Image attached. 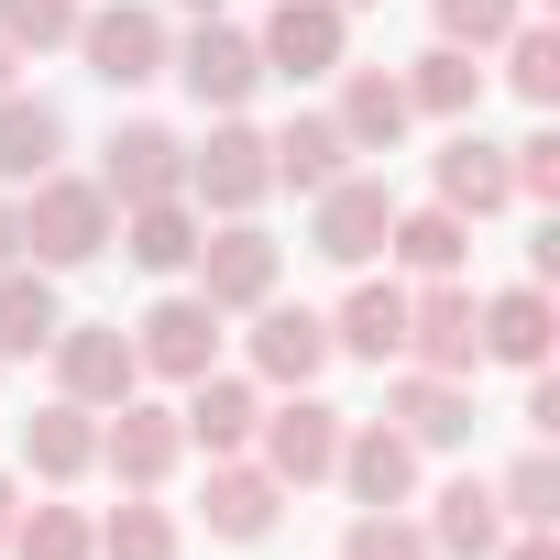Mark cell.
Here are the masks:
<instances>
[{
    "label": "cell",
    "mask_w": 560,
    "mask_h": 560,
    "mask_svg": "<svg viewBox=\"0 0 560 560\" xmlns=\"http://www.w3.org/2000/svg\"><path fill=\"white\" fill-rule=\"evenodd\" d=\"M12 220H23V264H45V275H78V264H100L110 253V231H121V209H110V187L100 176H34L23 198H12Z\"/></svg>",
    "instance_id": "obj_1"
},
{
    "label": "cell",
    "mask_w": 560,
    "mask_h": 560,
    "mask_svg": "<svg viewBox=\"0 0 560 560\" xmlns=\"http://www.w3.org/2000/svg\"><path fill=\"white\" fill-rule=\"evenodd\" d=\"M275 198V154H264V132L242 121V110H220L198 143H187V209L198 220H253Z\"/></svg>",
    "instance_id": "obj_2"
},
{
    "label": "cell",
    "mask_w": 560,
    "mask_h": 560,
    "mask_svg": "<svg viewBox=\"0 0 560 560\" xmlns=\"http://www.w3.org/2000/svg\"><path fill=\"white\" fill-rule=\"evenodd\" d=\"M341 407L319 396V385H298V396H264V429H253V462L287 483V494H308V483H330V462H341Z\"/></svg>",
    "instance_id": "obj_3"
},
{
    "label": "cell",
    "mask_w": 560,
    "mask_h": 560,
    "mask_svg": "<svg viewBox=\"0 0 560 560\" xmlns=\"http://www.w3.org/2000/svg\"><path fill=\"white\" fill-rule=\"evenodd\" d=\"M187 287H198L220 319H242V308H264L275 287H287V242H275L264 220H220V231H198V264H187Z\"/></svg>",
    "instance_id": "obj_4"
},
{
    "label": "cell",
    "mask_w": 560,
    "mask_h": 560,
    "mask_svg": "<svg viewBox=\"0 0 560 560\" xmlns=\"http://www.w3.org/2000/svg\"><path fill=\"white\" fill-rule=\"evenodd\" d=\"M78 56H89L100 89H154L165 56H176V23L154 0H100V12H78Z\"/></svg>",
    "instance_id": "obj_5"
},
{
    "label": "cell",
    "mask_w": 560,
    "mask_h": 560,
    "mask_svg": "<svg viewBox=\"0 0 560 560\" xmlns=\"http://www.w3.org/2000/svg\"><path fill=\"white\" fill-rule=\"evenodd\" d=\"M45 363H56V396L67 407H121V396H143V363H132V330L121 319H56V341H45Z\"/></svg>",
    "instance_id": "obj_6"
},
{
    "label": "cell",
    "mask_w": 560,
    "mask_h": 560,
    "mask_svg": "<svg viewBox=\"0 0 560 560\" xmlns=\"http://www.w3.org/2000/svg\"><path fill=\"white\" fill-rule=\"evenodd\" d=\"M253 56H264V78H341L352 67V12L341 0H275L264 12V34H253Z\"/></svg>",
    "instance_id": "obj_7"
},
{
    "label": "cell",
    "mask_w": 560,
    "mask_h": 560,
    "mask_svg": "<svg viewBox=\"0 0 560 560\" xmlns=\"http://www.w3.org/2000/svg\"><path fill=\"white\" fill-rule=\"evenodd\" d=\"M165 78H176V89H187V100H198V110L220 121V110H242V100L264 89V56H253V34H242V23L220 12V23H187V34H176Z\"/></svg>",
    "instance_id": "obj_8"
},
{
    "label": "cell",
    "mask_w": 560,
    "mask_h": 560,
    "mask_svg": "<svg viewBox=\"0 0 560 560\" xmlns=\"http://www.w3.org/2000/svg\"><path fill=\"white\" fill-rule=\"evenodd\" d=\"M385 220H396V187L352 165V176H330V187L308 198V253L341 264V275H363V264L385 253Z\"/></svg>",
    "instance_id": "obj_9"
},
{
    "label": "cell",
    "mask_w": 560,
    "mask_h": 560,
    "mask_svg": "<svg viewBox=\"0 0 560 560\" xmlns=\"http://www.w3.org/2000/svg\"><path fill=\"white\" fill-rule=\"evenodd\" d=\"M132 363H143L154 385H198V374L220 363V308H209L198 287H165V298L132 319Z\"/></svg>",
    "instance_id": "obj_10"
},
{
    "label": "cell",
    "mask_w": 560,
    "mask_h": 560,
    "mask_svg": "<svg viewBox=\"0 0 560 560\" xmlns=\"http://www.w3.org/2000/svg\"><path fill=\"white\" fill-rule=\"evenodd\" d=\"M407 363L429 374H483V298L462 287V275H440V287H407Z\"/></svg>",
    "instance_id": "obj_11"
},
{
    "label": "cell",
    "mask_w": 560,
    "mask_h": 560,
    "mask_svg": "<svg viewBox=\"0 0 560 560\" xmlns=\"http://www.w3.org/2000/svg\"><path fill=\"white\" fill-rule=\"evenodd\" d=\"M242 319H253L242 363H253V385H275V396H298V385H319V374L341 363L319 308H287V298H264V308H242Z\"/></svg>",
    "instance_id": "obj_12"
},
{
    "label": "cell",
    "mask_w": 560,
    "mask_h": 560,
    "mask_svg": "<svg viewBox=\"0 0 560 560\" xmlns=\"http://www.w3.org/2000/svg\"><path fill=\"white\" fill-rule=\"evenodd\" d=\"M275 516H287V483H275L253 451H220V462H209V483H198V527H209L220 549H264V538H275Z\"/></svg>",
    "instance_id": "obj_13"
},
{
    "label": "cell",
    "mask_w": 560,
    "mask_h": 560,
    "mask_svg": "<svg viewBox=\"0 0 560 560\" xmlns=\"http://www.w3.org/2000/svg\"><path fill=\"white\" fill-rule=\"evenodd\" d=\"M187 462V429H176V407H143V396H121L110 418H100V472L121 483V494H165V472Z\"/></svg>",
    "instance_id": "obj_14"
},
{
    "label": "cell",
    "mask_w": 560,
    "mask_h": 560,
    "mask_svg": "<svg viewBox=\"0 0 560 560\" xmlns=\"http://www.w3.org/2000/svg\"><path fill=\"white\" fill-rule=\"evenodd\" d=\"M100 187H110V209L187 198V143H176L165 121H110V143H100Z\"/></svg>",
    "instance_id": "obj_15"
},
{
    "label": "cell",
    "mask_w": 560,
    "mask_h": 560,
    "mask_svg": "<svg viewBox=\"0 0 560 560\" xmlns=\"http://www.w3.org/2000/svg\"><path fill=\"white\" fill-rule=\"evenodd\" d=\"M418 462H429V451H418L396 418H352V429H341L330 483H341L352 505H407V494H418Z\"/></svg>",
    "instance_id": "obj_16"
},
{
    "label": "cell",
    "mask_w": 560,
    "mask_h": 560,
    "mask_svg": "<svg viewBox=\"0 0 560 560\" xmlns=\"http://www.w3.org/2000/svg\"><path fill=\"white\" fill-rule=\"evenodd\" d=\"M385 418L418 451H462L472 440V385L462 374H429V363H385Z\"/></svg>",
    "instance_id": "obj_17"
},
{
    "label": "cell",
    "mask_w": 560,
    "mask_h": 560,
    "mask_svg": "<svg viewBox=\"0 0 560 560\" xmlns=\"http://www.w3.org/2000/svg\"><path fill=\"white\" fill-rule=\"evenodd\" d=\"M330 352H352V363H407V275H352V298L330 308Z\"/></svg>",
    "instance_id": "obj_18"
},
{
    "label": "cell",
    "mask_w": 560,
    "mask_h": 560,
    "mask_svg": "<svg viewBox=\"0 0 560 560\" xmlns=\"http://www.w3.org/2000/svg\"><path fill=\"white\" fill-rule=\"evenodd\" d=\"M429 198H440V209H462V220H494V209H516L505 143H483L472 121H451V143L429 154Z\"/></svg>",
    "instance_id": "obj_19"
},
{
    "label": "cell",
    "mask_w": 560,
    "mask_h": 560,
    "mask_svg": "<svg viewBox=\"0 0 560 560\" xmlns=\"http://www.w3.org/2000/svg\"><path fill=\"white\" fill-rule=\"evenodd\" d=\"M330 121H341V143H352V154H396V143L418 132V110H407V78H396V67H341Z\"/></svg>",
    "instance_id": "obj_20"
},
{
    "label": "cell",
    "mask_w": 560,
    "mask_h": 560,
    "mask_svg": "<svg viewBox=\"0 0 560 560\" xmlns=\"http://www.w3.org/2000/svg\"><path fill=\"white\" fill-rule=\"evenodd\" d=\"M176 429H187V451H209V462H220V451H253V429H264V385H253V374H220V363H209V374L187 385Z\"/></svg>",
    "instance_id": "obj_21"
},
{
    "label": "cell",
    "mask_w": 560,
    "mask_h": 560,
    "mask_svg": "<svg viewBox=\"0 0 560 560\" xmlns=\"http://www.w3.org/2000/svg\"><path fill=\"white\" fill-rule=\"evenodd\" d=\"M385 264L407 275V287H440V275L472 264V220L440 209V198H429V209H396V220H385Z\"/></svg>",
    "instance_id": "obj_22"
},
{
    "label": "cell",
    "mask_w": 560,
    "mask_h": 560,
    "mask_svg": "<svg viewBox=\"0 0 560 560\" xmlns=\"http://www.w3.org/2000/svg\"><path fill=\"white\" fill-rule=\"evenodd\" d=\"M23 472L56 483V494L89 483V472H100V407H67V396L34 407V418H23Z\"/></svg>",
    "instance_id": "obj_23"
},
{
    "label": "cell",
    "mask_w": 560,
    "mask_h": 560,
    "mask_svg": "<svg viewBox=\"0 0 560 560\" xmlns=\"http://www.w3.org/2000/svg\"><path fill=\"white\" fill-rule=\"evenodd\" d=\"M418 527H429V549H440V560H494V549H505V505H494V483H483V472H451V483L429 494V516H418Z\"/></svg>",
    "instance_id": "obj_24"
},
{
    "label": "cell",
    "mask_w": 560,
    "mask_h": 560,
    "mask_svg": "<svg viewBox=\"0 0 560 560\" xmlns=\"http://www.w3.org/2000/svg\"><path fill=\"white\" fill-rule=\"evenodd\" d=\"M67 165V110L56 100H34V89H0V187H34V176H56Z\"/></svg>",
    "instance_id": "obj_25"
},
{
    "label": "cell",
    "mask_w": 560,
    "mask_h": 560,
    "mask_svg": "<svg viewBox=\"0 0 560 560\" xmlns=\"http://www.w3.org/2000/svg\"><path fill=\"white\" fill-rule=\"evenodd\" d=\"M549 341H560V308H549V287H494V298H483V363L549 374Z\"/></svg>",
    "instance_id": "obj_26"
},
{
    "label": "cell",
    "mask_w": 560,
    "mask_h": 560,
    "mask_svg": "<svg viewBox=\"0 0 560 560\" xmlns=\"http://www.w3.org/2000/svg\"><path fill=\"white\" fill-rule=\"evenodd\" d=\"M264 154H275V187H298V198H319L330 176H352V143H341L330 110H287L264 132Z\"/></svg>",
    "instance_id": "obj_27"
},
{
    "label": "cell",
    "mask_w": 560,
    "mask_h": 560,
    "mask_svg": "<svg viewBox=\"0 0 560 560\" xmlns=\"http://www.w3.org/2000/svg\"><path fill=\"white\" fill-rule=\"evenodd\" d=\"M198 231H209V220H198L187 198H143V209H121V231H110V242H121L143 275H165V287H176V275L198 264Z\"/></svg>",
    "instance_id": "obj_28"
},
{
    "label": "cell",
    "mask_w": 560,
    "mask_h": 560,
    "mask_svg": "<svg viewBox=\"0 0 560 560\" xmlns=\"http://www.w3.org/2000/svg\"><path fill=\"white\" fill-rule=\"evenodd\" d=\"M56 319H67L56 275H45V264H0V363H34V352L56 341Z\"/></svg>",
    "instance_id": "obj_29"
},
{
    "label": "cell",
    "mask_w": 560,
    "mask_h": 560,
    "mask_svg": "<svg viewBox=\"0 0 560 560\" xmlns=\"http://www.w3.org/2000/svg\"><path fill=\"white\" fill-rule=\"evenodd\" d=\"M407 78V110L418 121H472L483 110V56H462V45H429L418 67H396Z\"/></svg>",
    "instance_id": "obj_30"
},
{
    "label": "cell",
    "mask_w": 560,
    "mask_h": 560,
    "mask_svg": "<svg viewBox=\"0 0 560 560\" xmlns=\"http://www.w3.org/2000/svg\"><path fill=\"white\" fill-rule=\"evenodd\" d=\"M100 560H187V527H176V505H154V494H121V505L100 516Z\"/></svg>",
    "instance_id": "obj_31"
},
{
    "label": "cell",
    "mask_w": 560,
    "mask_h": 560,
    "mask_svg": "<svg viewBox=\"0 0 560 560\" xmlns=\"http://www.w3.org/2000/svg\"><path fill=\"white\" fill-rule=\"evenodd\" d=\"M0 560H100V516L89 505H23Z\"/></svg>",
    "instance_id": "obj_32"
},
{
    "label": "cell",
    "mask_w": 560,
    "mask_h": 560,
    "mask_svg": "<svg viewBox=\"0 0 560 560\" xmlns=\"http://www.w3.org/2000/svg\"><path fill=\"white\" fill-rule=\"evenodd\" d=\"M494 56H505V89H516L527 110H560V34H549V12H527Z\"/></svg>",
    "instance_id": "obj_33"
},
{
    "label": "cell",
    "mask_w": 560,
    "mask_h": 560,
    "mask_svg": "<svg viewBox=\"0 0 560 560\" xmlns=\"http://www.w3.org/2000/svg\"><path fill=\"white\" fill-rule=\"evenodd\" d=\"M494 505H505V527H560V462H549V440L494 472Z\"/></svg>",
    "instance_id": "obj_34"
},
{
    "label": "cell",
    "mask_w": 560,
    "mask_h": 560,
    "mask_svg": "<svg viewBox=\"0 0 560 560\" xmlns=\"http://www.w3.org/2000/svg\"><path fill=\"white\" fill-rule=\"evenodd\" d=\"M341 560H440V549H429V527H418L407 505H352Z\"/></svg>",
    "instance_id": "obj_35"
},
{
    "label": "cell",
    "mask_w": 560,
    "mask_h": 560,
    "mask_svg": "<svg viewBox=\"0 0 560 560\" xmlns=\"http://www.w3.org/2000/svg\"><path fill=\"white\" fill-rule=\"evenodd\" d=\"M429 23H440V45H462V56H494V45L527 23V0H429Z\"/></svg>",
    "instance_id": "obj_36"
},
{
    "label": "cell",
    "mask_w": 560,
    "mask_h": 560,
    "mask_svg": "<svg viewBox=\"0 0 560 560\" xmlns=\"http://www.w3.org/2000/svg\"><path fill=\"white\" fill-rule=\"evenodd\" d=\"M78 12L89 0H0V45L12 56H56V45H78Z\"/></svg>",
    "instance_id": "obj_37"
},
{
    "label": "cell",
    "mask_w": 560,
    "mask_h": 560,
    "mask_svg": "<svg viewBox=\"0 0 560 560\" xmlns=\"http://www.w3.org/2000/svg\"><path fill=\"white\" fill-rule=\"evenodd\" d=\"M505 176H516V198H560V121L516 132V143H505Z\"/></svg>",
    "instance_id": "obj_38"
},
{
    "label": "cell",
    "mask_w": 560,
    "mask_h": 560,
    "mask_svg": "<svg viewBox=\"0 0 560 560\" xmlns=\"http://www.w3.org/2000/svg\"><path fill=\"white\" fill-rule=\"evenodd\" d=\"M549 429H560V385H549V374H527V440H549Z\"/></svg>",
    "instance_id": "obj_39"
},
{
    "label": "cell",
    "mask_w": 560,
    "mask_h": 560,
    "mask_svg": "<svg viewBox=\"0 0 560 560\" xmlns=\"http://www.w3.org/2000/svg\"><path fill=\"white\" fill-rule=\"evenodd\" d=\"M494 560H560V527H505V549Z\"/></svg>",
    "instance_id": "obj_40"
},
{
    "label": "cell",
    "mask_w": 560,
    "mask_h": 560,
    "mask_svg": "<svg viewBox=\"0 0 560 560\" xmlns=\"http://www.w3.org/2000/svg\"><path fill=\"white\" fill-rule=\"evenodd\" d=\"M0 264H23V220H12V187H0Z\"/></svg>",
    "instance_id": "obj_41"
},
{
    "label": "cell",
    "mask_w": 560,
    "mask_h": 560,
    "mask_svg": "<svg viewBox=\"0 0 560 560\" xmlns=\"http://www.w3.org/2000/svg\"><path fill=\"white\" fill-rule=\"evenodd\" d=\"M12 516H23V483H12V472H0V549H12Z\"/></svg>",
    "instance_id": "obj_42"
},
{
    "label": "cell",
    "mask_w": 560,
    "mask_h": 560,
    "mask_svg": "<svg viewBox=\"0 0 560 560\" xmlns=\"http://www.w3.org/2000/svg\"><path fill=\"white\" fill-rule=\"evenodd\" d=\"M176 12H187V23H220V12H231V0H176Z\"/></svg>",
    "instance_id": "obj_43"
},
{
    "label": "cell",
    "mask_w": 560,
    "mask_h": 560,
    "mask_svg": "<svg viewBox=\"0 0 560 560\" xmlns=\"http://www.w3.org/2000/svg\"><path fill=\"white\" fill-rule=\"evenodd\" d=\"M0 89H23V56H12V45H0Z\"/></svg>",
    "instance_id": "obj_44"
},
{
    "label": "cell",
    "mask_w": 560,
    "mask_h": 560,
    "mask_svg": "<svg viewBox=\"0 0 560 560\" xmlns=\"http://www.w3.org/2000/svg\"><path fill=\"white\" fill-rule=\"evenodd\" d=\"M341 12H374V0H341Z\"/></svg>",
    "instance_id": "obj_45"
},
{
    "label": "cell",
    "mask_w": 560,
    "mask_h": 560,
    "mask_svg": "<svg viewBox=\"0 0 560 560\" xmlns=\"http://www.w3.org/2000/svg\"><path fill=\"white\" fill-rule=\"evenodd\" d=\"M0 374H12V363H0Z\"/></svg>",
    "instance_id": "obj_46"
}]
</instances>
